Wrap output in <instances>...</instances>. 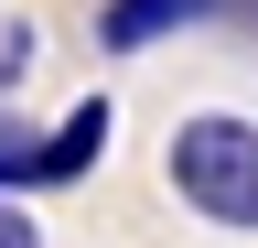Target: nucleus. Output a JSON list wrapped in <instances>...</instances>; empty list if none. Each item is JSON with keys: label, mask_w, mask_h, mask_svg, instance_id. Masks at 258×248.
Here are the masks:
<instances>
[{"label": "nucleus", "mask_w": 258, "mask_h": 248, "mask_svg": "<svg viewBox=\"0 0 258 248\" xmlns=\"http://www.w3.org/2000/svg\"><path fill=\"white\" fill-rule=\"evenodd\" d=\"M32 151H43V140H32L22 119H0V183H32Z\"/></svg>", "instance_id": "nucleus-5"}, {"label": "nucleus", "mask_w": 258, "mask_h": 248, "mask_svg": "<svg viewBox=\"0 0 258 248\" xmlns=\"http://www.w3.org/2000/svg\"><path fill=\"white\" fill-rule=\"evenodd\" d=\"M0 248H43V227L22 216V194H0Z\"/></svg>", "instance_id": "nucleus-6"}, {"label": "nucleus", "mask_w": 258, "mask_h": 248, "mask_svg": "<svg viewBox=\"0 0 258 248\" xmlns=\"http://www.w3.org/2000/svg\"><path fill=\"white\" fill-rule=\"evenodd\" d=\"M205 11H226V0H108V11H97V43L140 54V43H161V33H183V22H205Z\"/></svg>", "instance_id": "nucleus-2"}, {"label": "nucleus", "mask_w": 258, "mask_h": 248, "mask_svg": "<svg viewBox=\"0 0 258 248\" xmlns=\"http://www.w3.org/2000/svg\"><path fill=\"white\" fill-rule=\"evenodd\" d=\"M97 151H108V97H86V108L64 119V130H54L43 151H32V183H76V173L97 162Z\"/></svg>", "instance_id": "nucleus-3"}, {"label": "nucleus", "mask_w": 258, "mask_h": 248, "mask_svg": "<svg viewBox=\"0 0 258 248\" xmlns=\"http://www.w3.org/2000/svg\"><path fill=\"white\" fill-rule=\"evenodd\" d=\"M22 76H32V11L0 0V86H22Z\"/></svg>", "instance_id": "nucleus-4"}, {"label": "nucleus", "mask_w": 258, "mask_h": 248, "mask_svg": "<svg viewBox=\"0 0 258 248\" xmlns=\"http://www.w3.org/2000/svg\"><path fill=\"white\" fill-rule=\"evenodd\" d=\"M172 194L205 227H258V119H183L172 130Z\"/></svg>", "instance_id": "nucleus-1"}]
</instances>
